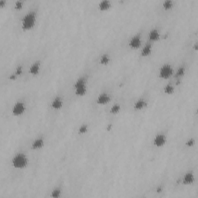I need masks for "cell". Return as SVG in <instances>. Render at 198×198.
<instances>
[{"instance_id":"obj_1","label":"cell","mask_w":198,"mask_h":198,"mask_svg":"<svg viewBox=\"0 0 198 198\" xmlns=\"http://www.w3.org/2000/svg\"><path fill=\"white\" fill-rule=\"evenodd\" d=\"M37 22V12L35 11H30L26 13L22 19V29L23 31H28L32 30L36 25Z\"/></svg>"},{"instance_id":"obj_2","label":"cell","mask_w":198,"mask_h":198,"mask_svg":"<svg viewBox=\"0 0 198 198\" xmlns=\"http://www.w3.org/2000/svg\"><path fill=\"white\" fill-rule=\"evenodd\" d=\"M12 166L15 169L18 170H23L26 168L29 164V160L26 154L23 153H16L12 159Z\"/></svg>"},{"instance_id":"obj_3","label":"cell","mask_w":198,"mask_h":198,"mask_svg":"<svg viewBox=\"0 0 198 198\" xmlns=\"http://www.w3.org/2000/svg\"><path fill=\"white\" fill-rule=\"evenodd\" d=\"M74 93L77 96H84L87 93V80L85 77H81L77 79L74 84Z\"/></svg>"},{"instance_id":"obj_4","label":"cell","mask_w":198,"mask_h":198,"mask_svg":"<svg viewBox=\"0 0 198 198\" xmlns=\"http://www.w3.org/2000/svg\"><path fill=\"white\" fill-rule=\"evenodd\" d=\"M174 74V68L169 63H165L160 68L159 77L162 79H169Z\"/></svg>"},{"instance_id":"obj_5","label":"cell","mask_w":198,"mask_h":198,"mask_svg":"<svg viewBox=\"0 0 198 198\" xmlns=\"http://www.w3.org/2000/svg\"><path fill=\"white\" fill-rule=\"evenodd\" d=\"M26 106L23 102H17L14 104L12 109V114L14 116H20L26 112Z\"/></svg>"},{"instance_id":"obj_6","label":"cell","mask_w":198,"mask_h":198,"mask_svg":"<svg viewBox=\"0 0 198 198\" xmlns=\"http://www.w3.org/2000/svg\"><path fill=\"white\" fill-rule=\"evenodd\" d=\"M128 46L132 50L139 49L142 46V38L140 34H137L131 37L128 42Z\"/></svg>"},{"instance_id":"obj_7","label":"cell","mask_w":198,"mask_h":198,"mask_svg":"<svg viewBox=\"0 0 198 198\" xmlns=\"http://www.w3.org/2000/svg\"><path fill=\"white\" fill-rule=\"evenodd\" d=\"M167 143V136L163 133H158L153 138V145L157 148H162Z\"/></svg>"},{"instance_id":"obj_8","label":"cell","mask_w":198,"mask_h":198,"mask_svg":"<svg viewBox=\"0 0 198 198\" xmlns=\"http://www.w3.org/2000/svg\"><path fill=\"white\" fill-rule=\"evenodd\" d=\"M111 96L108 93H105V92H103V93L100 94L98 95V98L96 99V103L98 105H107L108 103L111 102Z\"/></svg>"},{"instance_id":"obj_9","label":"cell","mask_w":198,"mask_h":198,"mask_svg":"<svg viewBox=\"0 0 198 198\" xmlns=\"http://www.w3.org/2000/svg\"><path fill=\"white\" fill-rule=\"evenodd\" d=\"M195 180V177L194 174L192 171H189V172L186 173L184 174V176L182 178V183L183 185H191Z\"/></svg>"},{"instance_id":"obj_10","label":"cell","mask_w":198,"mask_h":198,"mask_svg":"<svg viewBox=\"0 0 198 198\" xmlns=\"http://www.w3.org/2000/svg\"><path fill=\"white\" fill-rule=\"evenodd\" d=\"M50 106L54 110H60V109L63 106V99H62L61 97L60 96H57L55 97L53 101L51 102Z\"/></svg>"},{"instance_id":"obj_11","label":"cell","mask_w":198,"mask_h":198,"mask_svg":"<svg viewBox=\"0 0 198 198\" xmlns=\"http://www.w3.org/2000/svg\"><path fill=\"white\" fill-rule=\"evenodd\" d=\"M148 38L150 41L153 42H156L160 39V33L159 30L156 28H153L149 31V35H148Z\"/></svg>"},{"instance_id":"obj_12","label":"cell","mask_w":198,"mask_h":198,"mask_svg":"<svg viewBox=\"0 0 198 198\" xmlns=\"http://www.w3.org/2000/svg\"><path fill=\"white\" fill-rule=\"evenodd\" d=\"M40 71H41V62L40 61L34 62L29 69V73L34 76L38 75L40 74Z\"/></svg>"},{"instance_id":"obj_13","label":"cell","mask_w":198,"mask_h":198,"mask_svg":"<svg viewBox=\"0 0 198 198\" xmlns=\"http://www.w3.org/2000/svg\"><path fill=\"white\" fill-rule=\"evenodd\" d=\"M44 146V139L42 137H39L33 141L31 144V148L33 149H41Z\"/></svg>"},{"instance_id":"obj_14","label":"cell","mask_w":198,"mask_h":198,"mask_svg":"<svg viewBox=\"0 0 198 198\" xmlns=\"http://www.w3.org/2000/svg\"><path fill=\"white\" fill-rule=\"evenodd\" d=\"M147 102H146L145 99L140 98V99H138V100H137L136 102H135V104H134L133 105V108L135 111H140L147 107Z\"/></svg>"},{"instance_id":"obj_15","label":"cell","mask_w":198,"mask_h":198,"mask_svg":"<svg viewBox=\"0 0 198 198\" xmlns=\"http://www.w3.org/2000/svg\"><path fill=\"white\" fill-rule=\"evenodd\" d=\"M152 52H153V46H152V44H146L141 50V56L143 57H146L150 56Z\"/></svg>"},{"instance_id":"obj_16","label":"cell","mask_w":198,"mask_h":198,"mask_svg":"<svg viewBox=\"0 0 198 198\" xmlns=\"http://www.w3.org/2000/svg\"><path fill=\"white\" fill-rule=\"evenodd\" d=\"M111 6H112V4L109 0H102L98 4V9H100L101 11L108 10V9H110Z\"/></svg>"},{"instance_id":"obj_17","label":"cell","mask_w":198,"mask_h":198,"mask_svg":"<svg viewBox=\"0 0 198 198\" xmlns=\"http://www.w3.org/2000/svg\"><path fill=\"white\" fill-rule=\"evenodd\" d=\"M110 57L108 54H104L101 56L100 59H99V62L102 65H107L110 63Z\"/></svg>"},{"instance_id":"obj_18","label":"cell","mask_w":198,"mask_h":198,"mask_svg":"<svg viewBox=\"0 0 198 198\" xmlns=\"http://www.w3.org/2000/svg\"><path fill=\"white\" fill-rule=\"evenodd\" d=\"M163 91H164V93L167 94V95H172V94L174 93L175 88L171 84H167V85H165Z\"/></svg>"},{"instance_id":"obj_19","label":"cell","mask_w":198,"mask_h":198,"mask_svg":"<svg viewBox=\"0 0 198 198\" xmlns=\"http://www.w3.org/2000/svg\"><path fill=\"white\" fill-rule=\"evenodd\" d=\"M61 193H62V191H61V190H60V188L56 187L52 191H51L50 196L51 197H54V198H58L61 196Z\"/></svg>"},{"instance_id":"obj_20","label":"cell","mask_w":198,"mask_h":198,"mask_svg":"<svg viewBox=\"0 0 198 198\" xmlns=\"http://www.w3.org/2000/svg\"><path fill=\"white\" fill-rule=\"evenodd\" d=\"M120 110H121V105L119 104H114L111 108L110 113L113 115L118 114L120 112Z\"/></svg>"},{"instance_id":"obj_21","label":"cell","mask_w":198,"mask_h":198,"mask_svg":"<svg viewBox=\"0 0 198 198\" xmlns=\"http://www.w3.org/2000/svg\"><path fill=\"white\" fill-rule=\"evenodd\" d=\"M173 5H174V2H173V1H171V0H166L163 3V7L166 10H168V9H170L171 8H173Z\"/></svg>"},{"instance_id":"obj_22","label":"cell","mask_w":198,"mask_h":198,"mask_svg":"<svg viewBox=\"0 0 198 198\" xmlns=\"http://www.w3.org/2000/svg\"><path fill=\"white\" fill-rule=\"evenodd\" d=\"M184 74H185V67H184L183 66H182V67H180L179 68L177 69V72H176L175 77H179L180 78V77L183 76Z\"/></svg>"},{"instance_id":"obj_23","label":"cell","mask_w":198,"mask_h":198,"mask_svg":"<svg viewBox=\"0 0 198 198\" xmlns=\"http://www.w3.org/2000/svg\"><path fill=\"white\" fill-rule=\"evenodd\" d=\"M88 125L86 124L81 125V126H80V128H78V133L81 134V135H82V134H85L87 131H88Z\"/></svg>"},{"instance_id":"obj_24","label":"cell","mask_w":198,"mask_h":198,"mask_svg":"<svg viewBox=\"0 0 198 198\" xmlns=\"http://www.w3.org/2000/svg\"><path fill=\"white\" fill-rule=\"evenodd\" d=\"M23 2H22V1H16V2H15V5H14V8L16 9H17V10H19V9H21L22 8H23Z\"/></svg>"},{"instance_id":"obj_25","label":"cell","mask_w":198,"mask_h":198,"mask_svg":"<svg viewBox=\"0 0 198 198\" xmlns=\"http://www.w3.org/2000/svg\"><path fill=\"white\" fill-rule=\"evenodd\" d=\"M22 73H23V67H22L21 65H19V66H18V67H16V71H15L14 74L18 77V76L21 75Z\"/></svg>"},{"instance_id":"obj_26","label":"cell","mask_w":198,"mask_h":198,"mask_svg":"<svg viewBox=\"0 0 198 198\" xmlns=\"http://www.w3.org/2000/svg\"><path fill=\"white\" fill-rule=\"evenodd\" d=\"M195 143V141L193 138H190L189 140H187L186 142V146H187V147H192V146L194 145Z\"/></svg>"},{"instance_id":"obj_27","label":"cell","mask_w":198,"mask_h":198,"mask_svg":"<svg viewBox=\"0 0 198 198\" xmlns=\"http://www.w3.org/2000/svg\"><path fill=\"white\" fill-rule=\"evenodd\" d=\"M16 77H17V76L15 74H12L10 76H9V78L10 79V80H12V81H14V80H16Z\"/></svg>"},{"instance_id":"obj_28","label":"cell","mask_w":198,"mask_h":198,"mask_svg":"<svg viewBox=\"0 0 198 198\" xmlns=\"http://www.w3.org/2000/svg\"><path fill=\"white\" fill-rule=\"evenodd\" d=\"M5 3H6L5 1H4V0H0V7H3Z\"/></svg>"},{"instance_id":"obj_29","label":"cell","mask_w":198,"mask_h":198,"mask_svg":"<svg viewBox=\"0 0 198 198\" xmlns=\"http://www.w3.org/2000/svg\"><path fill=\"white\" fill-rule=\"evenodd\" d=\"M112 124H109L107 125V128H106V129L108 130V131H110V130H112Z\"/></svg>"},{"instance_id":"obj_30","label":"cell","mask_w":198,"mask_h":198,"mask_svg":"<svg viewBox=\"0 0 198 198\" xmlns=\"http://www.w3.org/2000/svg\"><path fill=\"white\" fill-rule=\"evenodd\" d=\"M180 84V80H177V83H176V85H178V84Z\"/></svg>"},{"instance_id":"obj_31","label":"cell","mask_w":198,"mask_h":198,"mask_svg":"<svg viewBox=\"0 0 198 198\" xmlns=\"http://www.w3.org/2000/svg\"><path fill=\"white\" fill-rule=\"evenodd\" d=\"M161 191H162V189L160 187H159V189H157V192H158V193H160Z\"/></svg>"}]
</instances>
